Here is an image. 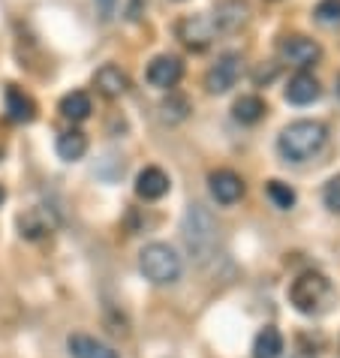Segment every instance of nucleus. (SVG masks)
Wrapping results in <instances>:
<instances>
[{"label": "nucleus", "mask_w": 340, "mask_h": 358, "mask_svg": "<svg viewBox=\"0 0 340 358\" xmlns=\"http://www.w3.org/2000/svg\"><path fill=\"white\" fill-rule=\"evenodd\" d=\"M328 142V130L319 121H295L289 124L277 138V151L289 163H304L316 157Z\"/></svg>", "instance_id": "1"}, {"label": "nucleus", "mask_w": 340, "mask_h": 358, "mask_svg": "<svg viewBox=\"0 0 340 358\" xmlns=\"http://www.w3.org/2000/svg\"><path fill=\"white\" fill-rule=\"evenodd\" d=\"M289 301L298 313L304 316H319L325 313L334 301V286L323 271H304L298 274L292 286H289Z\"/></svg>", "instance_id": "2"}, {"label": "nucleus", "mask_w": 340, "mask_h": 358, "mask_svg": "<svg viewBox=\"0 0 340 358\" xmlns=\"http://www.w3.org/2000/svg\"><path fill=\"white\" fill-rule=\"evenodd\" d=\"M184 244H187V250L196 256V259H208V256L214 253V247H217V220L211 214L205 211L202 205H190L187 208V214H184Z\"/></svg>", "instance_id": "3"}, {"label": "nucleus", "mask_w": 340, "mask_h": 358, "mask_svg": "<svg viewBox=\"0 0 340 358\" xmlns=\"http://www.w3.org/2000/svg\"><path fill=\"white\" fill-rule=\"evenodd\" d=\"M139 268H142V274L148 277L151 283L157 286H169V283H178L181 280V256H178L169 244H148L142 253H139Z\"/></svg>", "instance_id": "4"}, {"label": "nucleus", "mask_w": 340, "mask_h": 358, "mask_svg": "<svg viewBox=\"0 0 340 358\" xmlns=\"http://www.w3.org/2000/svg\"><path fill=\"white\" fill-rule=\"evenodd\" d=\"M244 73V61L238 52H226L217 57V64L205 73V87L208 94H226L232 91V87L238 85V78H241Z\"/></svg>", "instance_id": "5"}, {"label": "nucleus", "mask_w": 340, "mask_h": 358, "mask_svg": "<svg viewBox=\"0 0 340 358\" xmlns=\"http://www.w3.org/2000/svg\"><path fill=\"white\" fill-rule=\"evenodd\" d=\"M277 52L280 57H283L286 64H292V66H313L319 57H323V48H319L316 39H310V36H302V34H292V36H283L280 39V45H277Z\"/></svg>", "instance_id": "6"}, {"label": "nucleus", "mask_w": 340, "mask_h": 358, "mask_svg": "<svg viewBox=\"0 0 340 358\" xmlns=\"http://www.w3.org/2000/svg\"><path fill=\"white\" fill-rule=\"evenodd\" d=\"M214 22L205 15H187L184 22H178V39L193 52H205L214 39Z\"/></svg>", "instance_id": "7"}, {"label": "nucleus", "mask_w": 340, "mask_h": 358, "mask_svg": "<svg viewBox=\"0 0 340 358\" xmlns=\"http://www.w3.org/2000/svg\"><path fill=\"white\" fill-rule=\"evenodd\" d=\"M247 18H250V6H247V0H217V6H214V27L217 31H223V34H235V31H241V27L247 24Z\"/></svg>", "instance_id": "8"}, {"label": "nucleus", "mask_w": 340, "mask_h": 358, "mask_svg": "<svg viewBox=\"0 0 340 358\" xmlns=\"http://www.w3.org/2000/svg\"><path fill=\"white\" fill-rule=\"evenodd\" d=\"M181 76H184V64L178 61L175 55H160V57H154V61L148 64V73H145L148 82H151L154 87H163V91L175 87L178 82H181Z\"/></svg>", "instance_id": "9"}, {"label": "nucleus", "mask_w": 340, "mask_h": 358, "mask_svg": "<svg viewBox=\"0 0 340 358\" xmlns=\"http://www.w3.org/2000/svg\"><path fill=\"white\" fill-rule=\"evenodd\" d=\"M208 184H211V196L220 205H235L238 199L244 196V181L232 169H217V172H211Z\"/></svg>", "instance_id": "10"}, {"label": "nucleus", "mask_w": 340, "mask_h": 358, "mask_svg": "<svg viewBox=\"0 0 340 358\" xmlns=\"http://www.w3.org/2000/svg\"><path fill=\"white\" fill-rule=\"evenodd\" d=\"M169 175L163 172V169H157V166H148L139 172L136 178V196L139 199H145V202H157V199H163L169 193Z\"/></svg>", "instance_id": "11"}, {"label": "nucleus", "mask_w": 340, "mask_h": 358, "mask_svg": "<svg viewBox=\"0 0 340 358\" xmlns=\"http://www.w3.org/2000/svg\"><path fill=\"white\" fill-rule=\"evenodd\" d=\"M94 85H97V91L108 96V99H118V96H124L129 91V78L121 66H115V64H106V66H99L97 69V76H94Z\"/></svg>", "instance_id": "12"}, {"label": "nucleus", "mask_w": 340, "mask_h": 358, "mask_svg": "<svg viewBox=\"0 0 340 358\" xmlns=\"http://www.w3.org/2000/svg\"><path fill=\"white\" fill-rule=\"evenodd\" d=\"M18 226H22V235L31 238V241H36V238H45L55 232V217L48 208L36 205L31 208V211H24L22 217H18Z\"/></svg>", "instance_id": "13"}, {"label": "nucleus", "mask_w": 340, "mask_h": 358, "mask_svg": "<svg viewBox=\"0 0 340 358\" xmlns=\"http://www.w3.org/2000/svg\"><path fill=\"white\" fill-rule=\"evenodd\" d=\"M319 94H323V87H319L316 76H310V73H295L292 78H289V85H286V99L292 106H310V103H316Z\"/></svg>", "instance_id": "14"}, {"label": "nucleus", "mask_w": 340, "mask_h": 358, "mask_svg": "<svg viewBox=\"0 0 340 358\" xmlns=\"http://www.w3.org/2000/svg\"><path fill=\"white\" fill-rule=\"evenodd\" d=\"M66 350L73 358H118V352L112 346H106L103 341H97L91 334H69Z\"/></svg>", "instance_id": "15"}, {"label": "nucleus", "mask_w": 340, "mask_h": 358, "mask_svg": "<svg viewBox=\"0 0 340 358\" xmlns=\"http://www.w3.org/2000/svg\"><path fill=\"white\" fill-rule=\"evenodd\" d=\"M6 117L13 124H31L36 117V103L24 91H18L15 85L6 87Z\"/></svg>", "instance_id": "16"}, {"label": "nucleus", "mask_w": 340, "mask_h": 358, "mask_svg": "<svg viewBox=\"0 0 340 358\" xmlns=\"http://www.w3.org/2000/svg\"><path fill=\"white\" fill-rule=\"evenodd\" d=\"M57 112H61V117H66V121L82 124V121H87V117H91V112H94L91 96H87L85 91L66 94V96L61 99V106H57Z\"/></svg>", "instance_id": "17"}, {"label": "nucleus", "mask_w": 340, "mask_h": 358, "mask_svg": "<svg viewBox=\"0 0 340 358\" xmlns=\"http://www.w3.org/2000/svg\"><path fill=\"white\" fill-rule=\"evenodd\" d=\"M87 154V136L82 130H66L57 136V157L66 163H76Z\"/></svg>", "instance_id": "18"}, {"label": "nucleus", "mask_w": 340, "mask_h": 358, "mask_svg": "<svg viewBox=\"0 0 340 358\" xmlns=\"http://www.w3.org/2000/svg\"><path fill=\"white\" fill-rule=\"evenodd\" d=\"M283 352V334L274 325H265L253 341V358H280Z\"/></svg>", "instance_id": "19"}, {"label": "nucleus", "mask_w": 340, "mask_h": 358, "mask_svg": "<svg viewBox=\"0 0 340 358\" xmlns=\"http://www.w3.org/2000/svg\"><path fill=\"white\" fill-rule=\"evenodd\" d=\"M265 112H268V108H265V103H262L259 96H241V99H238V103L232 106L235 121H238V124H247V127L262 121Z\"/></svg>", "instance_id": "20"}, {"label": "nucleus", "mask_w": 340, "mask_h": 358, "mask_svg": "<svg viewBox=\"0 0 340 358\" xmlns=\"http://www.w3.org/2000/svg\"><path fill=\"white\" fill-rule=\"evenodd\" d=\"M187 115H190V103L178 94H169V99L160 103V117H163L166 124H181Z\"/></svg>", "instance_id": "21"}, {"label": "nucleus", "mask_w": 340, "mask_h": 358, "mask_svg": "<svg viewBox=\"0 0 340 358\" xmlns=\"http://www.w3.org/2000/svg\"><path fill=\"white\" fill-rule=\"evenodd\" d=\"M265 193H268V199L280 208V211H289V208H295V190L289 184H283V181H268V187H265Z\"/></svg>", "instance_id": "22"}, {"label": "nucleus", "mask_w": 340, "mask_h": 358, "mask_svg": "<svg viewBox=\"0 0 340 358\" xmlns=\"http://www.w3.org/2000/svg\"><path fill=\"white\" fill-rule=\"evenodd\" d=\"M313 18L325 27H340V0H319Z\"/></svg>", "instance_id": "23"}, {"label": "nucleus", "mask_w": 340, "mask_h": 358, "mask_svg": "<svg viewBox=\"0 0 340 358\" xmlns=\"http://www.w3.org/2000/svg\"><path fill=\"white\" fill-rule=\"evenodd\" d=\"M323 202H325V208H332V211H340V175H334L332 181L325 184Z\"/></svg>", "instance_id": "24"}, {"label": "nucleus", "mask_w": 340, "mask_h": 358, "mask_svg": "<svg viewBox=\"0 0 340 358\" xmlns=\"http://www.w3.org/2000/svg\"><path fill=\"white\" fill-rule=\"evenodd\" d=\"M115 6H118V0H97L99 18H103V22H108V18H112V15H115Z\"/></svg>", "instance_id": "25"}, {"label": "nucleus", "mask_w": 340, "mask_h": 358, "mask_svg": "<svg viewBox=\"0 0 340 358\" xmlns=\"http://www.w3.org/2000/svg\"><path fill=\"white\" fill-rule=\"evenodd\" d=\"M3 199H6V190H3V187H0V205H3Z\"/></svg>", "instance_id": "26"}, {"label": "nucleus", "mask_w": 340, "mask_h": 358, "mask_svg": "<svg viewBox=\"0 0 340 358\" xmlns=\"http://www.w3.org/2000/svg\"><path fill=\"white\" fill-rule=\"evenodd\" d=\"M337 94H340V78H337Z\"/></svg>", "instance_id": "27"}]
</instances>
